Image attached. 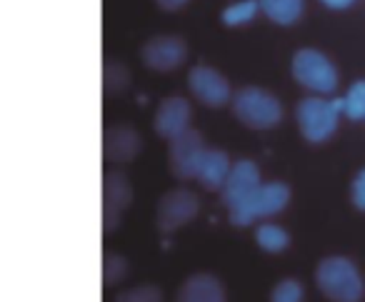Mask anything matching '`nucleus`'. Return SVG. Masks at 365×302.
I'll list each match as a JSON object with an SVG mask.
<instances>
[{
    "label": "nucleus",
    "instance_id": "nucleus-1",
    "mask_svg": "<svg viewBox=\"0 0 365 302\" xmlns=\"http://www.w3.org/2000/svg\"><path fill=\"white\" fill-rule=\"evenodd\" d=\"M315 285L330 302H360L365 295L363 277L348 257H325L315 267Z\"/></svg>",
    "mask_w": 365,
    "mask_h": 302
},
{
    "label": "nucleus",
    "instance_id": "nucleus-2",
    "mask_svg": "<svg viewBox=\"0 0 365 302\" xmlns=\"http://www.w3.org/2000/svg\"><path fill=\"white\" fill-rule=\"evenodd\" d=\"M233 113L250 130H270L283 120V105L273 93L258 85L240 88L233 95Z\"/></svg>",
    "mask_w": 365,
    "mask_h": 302
},
{
    "label": "nucleus",
    "instance_id": "nucleus-3",
    "mask_svg": "<svg viewBox=\"0 0 365 302\" xmlns=\"http://www.w3.org/2000/svg\"><path fill=\"white\" fill-rule=\"evenodd\" d=\"M290 73L300 85L320 93V95H328L338 88V71L330 63V58L315 48H303L295 53L293 63H290Z\"/></svg>",
    "mask_w": 365,
    "mask_h": 302
},
{
    "label": "nucleus",
    "instance_id": "nucleus-4",
    "mask_svg": "<svg viewBox=\"0 0 365 302\" xmlns=\"http://www.w3.org/2000/svg\"><path fill=\"white\" fill-rule=\"evenodd\" d=\"M290 202V187L285 182H263L258 190L250 195L248 202L238 207V210L230 212V222L235 227H248L253 225L260 217L278 215L280 210H285V205Z\"/></svg>",
    "mask_w": 365,
    "mask_h": 302
},
{
    "label": "nucleus",
    "instance_id": "nucleus-5",
    "mask_svg": "<svg viewBox=\"0 0 365 302\" xmlns=\"http://www.w3.org/2000/svg\"><path fill=\"white\" fill-rule=\"evenodd\" d=\"M298 125L308 142H325L338 127L340 110L335 100L325 98H305L298 103Z\"/></svg>",
    "mask_w": 365,
    "mask_h": 302
},
{
    "label": "nucleus",
    "instance_id": "nucleus-6",
    "mask_svg": "<svg viewBox=\"0 0 365 302\" xmlns=\"http://www.w3.org/2000/svg\"><path fill=\"white\" fill-rule=\"evenodd\" d=\"M205 152H208V145H205L203 135L193 127L173 137L170 147H168V165H170L173 177H178V180L198 177V167L203 162Z\"/></svg>",
    "mask_w": 365,
    "mask_h": 302
},
{
    "label": "nucleus",
    "instance_id": "nucleus-7",
    "mask_svg": "<svg viewBox=\"0 0 365 302\" xmlns=\"http://www.w3.org/2000/svg\"><path fill=\"white\" fill-rule=\"evenodd\" d=\"M198 212H200L198 195L193 190H188V187H175V190H168L160 197V202H158L155 225L160 232L170 235L178 227L188 225Z\"/></svg>",
    "mask_w": 365,
    "mask_h": 302
},
{
    "label": "nucleus",
    "instance_id": "nucleus-8",
    "mask_svg": "<svg viewBox=\"0 0 365 302\" xmlns=\"http://www.w3.org/2000/svg\"><path fill=\"white\" fill-rule=\"evenodd\" d=\"M133 202V185L125 177V172L110 170L103 177V230L106 235L120 227L123 215H125L128 205Z\"/></svg>",
    "mask_w": 365,
    "mask_h": 302
},
{
    "label": "nucleus",
    "instance_id": "nucleus-9",
    "mask_svg": "<svg viewBox=\"0 0 365 302\" xmlns=\"http://www.w3.org/2000/svg\"><path fill=\"white\" fill-rule=\"evenodd\" d=\"M145 68L155 73H170L188 61V43L178 36H155L140 48Z\"/></svg>",
    "mask_w": 365,
    "mask_h": 302
},
{
    "label": "nucleus",
    "instance_id": "nucleus-10",
    "mask_svg": "<svg viewBox=\"0 0 365 302\" xmlns=\"http://www.w3.org/2000/svg\"><path fill=\"white\" fill-rule=\"evenodd\" d=\"M188 88L203 105L220 108L228 100H233L235 93L230 90V83L223 73H218L210 66H195L188 73Z\"/></svg>",
    "mask_w": 365,
    "mask_h": 302
},
{
    "label": "nucleus",
    "instance_id": "nucleus-11",
    "mask_svg": "<svg viewBox=\"0 0 365 302\" xmlns=\"http://www.w3.org/2000/svg\"><path fill=\"white\" fill-rule=\"evenodd\" d=\"M263 185L260 182V170L253 160H238L230 167V175L225 180L223 190H220V197H223V205L228 207V212L238 210L243 202L250 200L258 187Z\"/></svg>",
    "mask_w": 365,
    "mask_h": 302
},
{
    "label": "nucleus",
    "instance_id": "nucleus-12",
    "mask_svg": "<svg viewBox=\"0 0 365 302\" xmlns=\"http://www.w3.org/2000/svg\"><path fill=\"white\" fill-rule=\"evenodd\" d=\"M190 118H193L190 103L180 95H170L158 105L155 118H153V130L170 142L180 132L190 130Z\"/></svg>",
    "mask_w": 365,
    "mask_h": 302
},
{
    "label": "nucleus",
    "instance_id": "nucleus-13",
    "mask_svg": "<svg viewBox=\"0 0 365 302\" xmlns=\"http://www.w3.org/2000/svg\"><path fill=\"white\" fill-rule=\"evenodd\" d=\"M143 140L133 125H110L103 135V155L108 162H130L138 157Z\"/></svg>",
    "mask_w": 365,
    "mask_h": 302
},
{
    "label": "nucleus",
    "instance_id": "nucleus-14",
    "mask_svg": "<svg viewBox=\"0 0 365 302\" xmlns=\"http://www.w3.org/2000/svg\"><path fill=\"white\" fill-rule=\"evenodd\" d=\"M175 302H228V292L215 275L195 272L180 285Z\"/></svg>",
    "mask_w": 365,
    "mask_h": 302
},
{
    "label": "nucleus",
    "instance_id": "nucleus-15",
    "mask_svg": "<svg viewBox=\"0 0 365 302\" xmlns=\"http://www.w3.org/2000/svg\"><path fill=\"white\" fill-rule=\"evenodd\" d=\"M230 167H233V162H230L228 152L218 150V147H208V152H205L203 162H200V167H198L200 185L208 187V190L220 192L230 175Z\"/></svg>",
    "mask_w": 365,
    "mask_h": 302
},
{
    "label": "nucleus",
    "instance_id": "nucleus-16",
    "mask_svg": "<svg viewBox=\"0 0 365 302\" xmlns=\"http://www.w3.org/2000/svg\"><path fill=\"white\" fill-rule=\"evenodd\" d=\"M260 11L265 13V18L278 26H293L300 21L305 8V0H258Z\"/></svg>",
    "mask_w": 365,
    "mask_h": 302
},
{
    "label": "nucleus",
    "instance_id": "nucleus-17",
    "mask_svg": "<svg viewBox=\"0 0 365 302\" xmlns=\"http://www.w3.org/2000/svg\"><path fill=\"white\" fill-rule=\"evenodd\" d=\"M255 242H258L265 252H270V255H278V252L288 250L290 235L285 227L273 225V222H263V225L255 230Z\"/></svg>",
    "mask_w": 365,
    "mask_h": 302
},
{
    "label": "nucleus",
    "instance_id": "nucleus-18",
    "mask_svg": "<svg viewBox=\"0 0 365 302\" xmlns=\"http://www.w3.org/2000/svg\"><path fill=\"white\" fill-rule=\"evenodd\" d=\"M103 88H106V95H123V93L130 88V73L120 63H106V73H103Z\"/></svg>",
    "mask_w": 365,
    "mask_h": 302
},
{
    "label": "nucleus",
    "instance_id": "nucleus-19",
    "mask_svg": "<svg viewBox=\"0 0 365 302\" xmlns=\"http://www.w3.org/2000/svg\"><path fill=\"white\" fill-rule=\"evenodd\" d=\"M128 270H130V265H128V260L120 252H115V250L106 252V257H103V282H106L108 287L125 280Z\"/></svg>",
    "mask_w": 365,
    "mask_h": 302
},
{
    "label": "nucleus",
    "instance_id": "nucleus-20",
    "mask_svg": "<svg viewBox=\"0 0 365 302\" xmlns=\"http://www.w3.org/2000/svg\"><path fill=\"white\" fill-rule=\"evenodd\" d=\"M343 113L350 120H365V80H355L345 93Z\"/></svg>",
    "mask_w": 365,
    "mask_h": 302
},
{
    "label": "nucleus",
    "instance_id": "nucleus-21",
    "mask_svg": "<svg viewBox=\"0 0 365 302\" xmlns=\"http://www.w3.org/2000/svg\"><path fill=\"white\" fill-rule=\"evenodd\" d=\"M260 11L258 0H240V3H233L223 11V23L225 26H243V23H250L255 18V13Z\"/></svg>",
    "mask_w": 365,
    "mask_h": 302
},
{
    "label": "nucleus",
    "instance_id": "nucleus-22",
    "mask_svg": "<svg viewBox=\"0 0 365 302\" xmlns=\"http://www.w3.org/2000/svg\"><path fill=\"white\" fill-rule=\"evenodd\" d=\"M115 302H163V290L158 285H135L118 292Z\"/></svg>",
    "mask_w": 365,
    "mask_h": 302
},
{
    "label": "nucleus",
    "instance_id": "nucleus-23",
    "mask_svg": "<svg viewBox=\"0 0 365 302\" xmlns=\"http://www.w3.org/2000/svg\"><path fill=\"white\" fill-rule=\"evenodd\" d=\"M305 297V287L300 285L293 277H285L270 292V302H303Z\"/></svg>",
    "mask_w": 365,
    "mask_h": 302
},
{
    "label": "nucleus",
    "instance_id": "nucleus-24",
    "mask_svg": "<svg viewBox=\"0 0 365 302\" xmlns=\"http://www.w3.org/2000/svg\"><path fill=\"white\" fill-rule=\"evenodd\" d=\"M350 200L358 210L365 212V167L353 177V185H350Z\"/></svg>",
    "mask_w": 365,
    "mask_h": 302
},
{
    "label": "nucleus",
    "instance_id": "nucleus-25",
    "mask_svg": "<svg viewBox=\"0 0 365 302\" xmlns=\"http://www.w3.org/2000/svg\"><path fill=\"white\" fill-rule=\"evenodd\" d=\"M155 3H158V8H160V11L175 13V11H180V8L185 6L188 0H155Z\"/></svg>",
    "mask_w": 365,
    "mask_h": 302
},
{
    "label": "nucleus",
    "instance_id": "nucleus-26",
    "mask_svg": "<svg viewBox=\"0 0 365 302\" xmlns=\"http://www.w3.org/2000/svg\"><path fill=\"white\" fill-rule=\"evenodd\" d=\"M320 3L328 6V8H333V11H345V8L353 6V0H320Z\"/></svg>",
    "mask_w": 365,
    "mask_h": 302
}]
</instances>
